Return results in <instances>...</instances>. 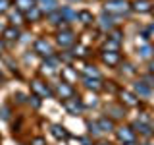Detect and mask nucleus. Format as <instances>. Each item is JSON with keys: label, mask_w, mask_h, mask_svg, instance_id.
<instances>
[{"label": "nucleus", "mask_w": 154, "mask_h": 145, "mask_svg": "<svg viewBox=\"0 0 154 145\" xmlns=\"http://www.w3.org/2000/svg\"><path fill=\"white\" fill-rule=\"evenodd\" d=\"M102 60L106 62V64H110V66H116L119 62V52H116V50H106L102 52Z\"/></svg>", "instance_id": "obj_13"}, {"label": "nucleus", "mask_w": 154, "mask_h": 145, "mask_svg": "<svg viewBox=\"0 0 154 145\" xmlns=\"http://www.w3.org/2000/svg\"><path fill=\"white\" fill-rule=\"evenodd\" d=\"M31 89L35 91L37 97H52V89L45 83V81H41V79L31 81Z\"/></svg>", "instance_id": "obj_3"}, {"label": "nucleus", "mask_w": 154, "mask_h": 145, "mask_svg": "<svg viewBox=\"0 0 154 145\" xmlns=\"http://www.w3.org/2000/svg\"><path fill=\"white\" fill-rule=\"evenodd\" d=\"M56 95L58 97H62V99H71L73 97V87H71L67 81H60V83L56 85Z\"/></svg>", "instance_id": "obj_6"}, {"label": "nucleus", "mask_w": 154, "mask_h": 145, "mask_svg": "<svg viewBox=\"0 0 154 145\" xmlns=\"http://www.w3.org/2000/svg\"><path fill=\"white\" fill-rule=\"evenodd\" d=\"M62 74H64L66 77H69V79H71V77H77V74H73V72L67 70V68H66V70H62Z\"/></svg>", "instance_id": "obj_33"}, {"label": "nucleus", "mask_w": 154, "mask_h": 145, "mask_svg": "<svg viewBox=\"0 0 154 145\" xmlns=\"http://www.w3.org/2000/svg\"><path fill=\"white\" fill-rule=\"evenodd\" d=\"M154 4L150 2V0H135L133 2V10H137V12H141V14H146V12H150Z\"/></svg>", "instance_id": "obj_11"}, {"label": "nucleus", "mask_w": 154, "mask_h": 145, "mask_svg": "<svg viewBox=\"0 0 154 145\" xmlns=\"http://www.w3.org/2000/svg\"><path fill=\"white\" fill-rule=\"evenodd\" d=\"M83 72H85V77H96V79H100V72L94 66H85Z\"/></svg>", "instance_id": "obj_22"}, {"label": "nucleus", "mask_w": 154, "mask_h": 145, "mask_svg": "<svg viewBox=\"0 0 154 145\" xmlns=\"http://www.w3.org/2000/svg\"><path fill=\"white\" fill-rule=\"evenodd\" d=\"M81 143H83V145H91V141H89L87 137H83V139H81Z\"/></svg>", "instance_id": "obj_36"}, {"label": "nucleus", "mask_w": 154, "mask_h": 145, "mask_svg": "<svg viewBox=\"0 0 154 145\" xmlns=\"http://www.w3.org/2000/svg\"><path fill=\"white\" fill-rule=\"evenodd\" d=\"M106 112H112V118H122V116H123V108H119V106H114V105H110L108 108H106Z\"/></svg>", "instance_id": "obj_23"}, {"label": "nucleus", "mask_w": 154, "mask_h": 145, "mask_svg": "<svg viewBox=\"0 0 154 145\" xmlns=\"http://www.w3.org/2000/svg\"><path fill=\"white\" fill-rule=\"evenodd\" d=\"M150 72H152V74H154V60L150 62Z\"/></svg>", "instance_id": "obj_37"}, {"label": "nucleus", "mask_w": 154, "mask_h": 145, "mask_svg": "<svg viewBox=\"0 0 154 145\" xmlns=\"http://www.w3.org/2000/svg\"><path fill=\"white\" fill-rule=\"evenodd\" d=\"M29 103H33V106H35V108H38V106H41V101H38L37 95H33L31 99H29Z\"/></svg>", "instance_id": "obj_32"}, {"label": "nucleus", "mask_w": 154, "mask_h": 145, "mask_svg": "<svg viewBox=\"0 0 154 145\" xmlns=\"http://www.w3.org/2000/svg\"><path fill=\"white\" fill-rule=\"evenodd\" d=\"M25 16H27V19H29V21H37V19L41 18V10H38V8L35 6L33 10H29V12L25 14Z\"/></svg>", "instance_id": "obj_25"}, {"label": "nucleus", "mask_w": 154, "mask_h": 145, "mask_svg": "<svg viewBox=\"0 0 154 145\" xmlns=\"http://www.w3.org/2000/svg\"><path fill=\"white\" fill-rule=\"evenodd\" d=\"M83 81H85V87H87V89H93V91L102 89V81L96 79V77H83Z\"/></svg>", "instance_id": "obj_15"}, {"label": "nucleus", "mask_w": 154, "mask_h": 145, "mask_svg": "<svg viewBox=\"0 0 154 145\" xmlns=\"http://www.w3.org/2000/svg\"><path fill=\"white\" fill-rule=\"evenodd\" d=\"M98 23H100V27L104 29V31H112L114 25H116V21H114V18L110 16V14H100V18H98Z\"/></svg>", "instance_id": "obj_9"}, {"label": "nucleus", "mask_w": 154, "mask_h": 145, "mask_svg": "<svg viewBox=\"0 0 154 145\" xmlns=\"http://www.w3.org/2000/svg\"><path fill=\"white\" fill-rule=\"evenodd\" d=\"M96 145H108V143H96Z\"/></svg>", "instance_id": "obj_39"}, {"label": "nucleus", "mask_w": 154, "mask_h": 145, "mask_svg": "<svg viewBox=\"0 0 154 145\" xmlns=\"http://www.w3.org/2000/svg\"><path fill=\"white\" fill-rule=\"evenodd\" d=\"M16 6H17V10L19 12H29V10H33L37 6V2L35 0H16Z\"/></svg>", "instance_id": "obj_14"}, {"label": "nucleus", "mask_w": 154, "mask_h": 145, "mask_svg": "<svg viewBox=\"0 0 154 145\" xmlns=\"http://www.w3.org/2000/svg\"><path fill=\"white\" fill-rule=\"evenodd\" d=\"M16 97H17V101H19V103H23V101H25V97H23V95H21V93H17V95H16Z\"/></svg>", "instance_id": "obj_35"}, {"label": "nucleus", "mask_w": 154, "mask_h": 145, "mask_svg": "<svg viewBox=\"0 0 154 145\" xmlns=\"http://www.w3.org/2000/svg\"><path fill=\"white\" fill-rule=\"evenodd\" d=\"M133 89H135V93L141 95V97H150V93H152V87H148L144 81H137L133 85Z\"/></svg>", "instance_id": "obj_12"}, {"label": "nucleus", "mask_w": 154, "mask_h": 145, "mask_svg": "<svg viewBox=\"0 0 154 145\" xmlns=\"http://www.w3.org/2000/svg\"><path fill=\"white\" fill-rule=\"evenodd\" d=\"M2 48H4V43H2V39H0V52H2Z\"/></svg>", "instance_id": "obj_38"}, {"label": "nucleus", "mask_w": 154, "mask_h": 145, "mask_svg": "<svg viewBox=\"0 0 154 145\" xmlns=\"http://www.w3.org/2000/svg\"><path fill=\"white\" fill-rule=\"evenodd\" d=\"M37 2V8L45 14H52L58 10V0H35Z\"/></svg>", "instance_id": "obj_7"}, {"label": "nucleus", "mask_w": 154, "mask_h": 145, "mask_svg": "<svg viewBox=\"0 0 154 145\" xmlns=\"http://www.w3.org/2000/svg\"><path fill=\"white\" fill-rule=\"evenodd\" d=\"M77 19H81V23H85V25H91V23L94 21L93 14H91V12H87V10H83V12H79V14H77Z\"/></svg>", "instance_id": "obj_21"}, {"label": "nucleus", "mask_w": 154, "mask_h": 145, "mask_svg": "<svg viewBox=\"0 0 154 145\" xmlns=\"http://www.w3.org/2000/svg\"><path fill=\"white\" fill-rule=\"evenodd\" d=\"M104 8L106 14H127L131 10V4L127 0H106Z\"/></svg>", "instance_id": "obj_1"}, {"label": "nucleus", "mask_w": 154, "mask_h": 145, "mask_svg": "<svg viewBox=\"0 0 154 145\" xmlns=\"http://www.w3.org/2000/svg\"><path fill=\"white\" fill-rule=\"evenodd\" d=\"M60 16H62V21L69 23V21H75V19H77V12L71 6H64L60 10Z\"/></svg>", "instance_id": "obj_10"}, {"label": "nucleus", "mask_w": 154, "mask_h": 145, "mask_svg": "<svg viewBox=\"0 0 154 145\" xmlns=\"http://www.w3.org/2000/svg\"><path fill=\"white\" fill-rule=\"evenodd\" d=\"M133 132H139L141 135H150V126H146L144 122H135L133 124Z\"/></svg>", "instance_id": "obj_20"}, {"label": "nucleus", "mask_w": 154, "mask_h": 145, "mask_svg": "<svg viewBox=\"0 0 154 145\" xmlns=\"http://www.w3.org/2000/svg\"><path fill=\"white\" fill-rule=\"evenodd\" d=\"M56 41H58V45L62 48H67V47H71L75 43V35H73V31H69V29H64V31L58 33Z\"/></svg>", "instance_id": "obj_2"}, {"label": "nucleus", "mask_w": 154, "mask_h": 145, "mask_svg": "<svg viewBox=\"0 0 154 145\" xmlns=\"http://www.w3.org/2000/svg\"><path fill=\"white\" fill-rule=\"evenodd\" d=\"M118 139L123 143H135V132L133 128H125V126H122V128L118 130Z\"/></svg>", "instance_id": "obj_8"}, {"label": "nucleus", "mask_w": 154, "mask_h": 145, "mask_svg": "<svg viewBox=\"0 0 154 145\" xmlns=\"http://www.w3.org/2000/svg\"><path fill=\"white\" fill-rule=\"evenodd\" d=\"M150 12H152V14H154V6H152V10H150Z\"/></svg>", "instance_id": "obj_40"}, {"label": "nucleus", "mask_w": 154, "mask_h": 145, "mask_svg": "<svg viewBox=\"0 0 154 145\" xmlns=\"http://www.w3.org/2000/svg\"><path fill=\"white\" fill-rule=\"evenodd\" d=\"M52 134H54V137H58V139H67V137H69L67 130L64 128V126H60V124L52 126Z\"/></svg>", "instance_id": "obj_17"}, {"label": "nucleus", "mask_w": 154, "mask_h": 145, "mask_svg": "<svg viewBox=\"0 0 154 145\" xmlns=\"http://www.w3.org/2000/svg\"><path fill=\"white\" fill-rule=\"evenodd\" d=\"M2 37L8 39V41H17V39H19L17 27H6V29H4V33H2Z\"/></svg>", "instance_id": "obj_19"}, {"label": "nucleus", "mask_w": 154, "mask_h": 145, "mask_svg": "<svg viewBox=\"0 0 154 145\" xmlns=\"http://www.w3.org/2000/svg\"><path fill=\"white\" fill-rule=\"evenodd\" d=\"M31 145H46V141H45L42 137H35V139L31 141Z\"/></svg>", "instance_id": "obj_34"}, {"label": "nucleus", "mask_w": 154, "mask_h": 145, "mask_svg": "<svg viewBox=\"0 0 154 145\" xmlns=\"http://www.w3.org/2000/svg\"><path fill=\"white\" fill-rule=\"evenodd\" d=\"M87 128H89V132L93 134V135H98L100 134V128H98V124H96V122H89V124H87Z\"/></svg>", "instance_id": "obj_27"}, {"label": "nucleus", "mask_w": 154, "mask_h": 145, "mask_svg": "<svg viewBox=\"0 0 154 145\" xmlns=\"http://www.w3.org/2000/svg\"><path fill=\"white\" fill-rule=\"evenodd\" d=\"M35 52L41 56H52V47L46 39H37L35 41Z\"/></svg>", "instance_id": "obj_5"}, {"label": "nucleus", "mask_w": 154, "mask_h": 145, "mask_svg": "<svg viewBox=\"0 0 154 145\" xmlns=\"http://www.w3.org/2000/svg\"><path fill=\"white\" fill-rule=\"evenodd\" d=\"M21 19H23L21 12H16V14H12V16H10V21H12L14 25H17V23H21Z\"/></svg>", "instance_id": "obj_28"}, {"label": "nucleus", "mask_w": 154, "mask_h": 145, "mask_svg": "<svg viewBox=\"0 0 154 145\" xmlns=\"http://www.w3.org/2000/svg\"><path fill=\"white\" fill-rule=\"evenodd\" d=\"M96 124H98L100 132H112V130H114V120L112 118H106V116H104V118H100Z\"/></svg>", "instance_id": "obj_16"}, {"label": "nucleus", "mask_w": 154, "mask_h": 145, "mask_svg": "<svg viewBox=\"0 0 154 145\" xmlns=\"http://www.w3.org/2000/svg\"><path fill=\"white\" fill-rule=\"evenodd\" d=\"M8 8H10V0H0V14L8 12Z\"/></svg>", "instance_id": "obj_30"}, {"label": "nucleus", "mask_w": 154, "mask_h": 145, "mask_svg": "<svg viewBox=\"0 0 154 145\" xmlns=\"http://www.w3.org/2000/svg\"><path fill=\"white\" fill-rule=\"evenodd\" d=\"M64 108H66L69 114H79L81 110L85 108V105L81 103V99H75V97H71V99H66V101H64Z\"/></svg>", "instance_id": "obj_4"}, {"label": "nucleus", "mask_w": 154, "mask_h": 145, "mask_svg": "<svg viewBox=\"0 0 154 145\" xmlns=\"http://www.w3.org/2000/svg\"><path fill=\"white\" fill-rule=\"evenodd\" d=\"M152 52H154V48H152L150 45H143L141 48H139V54H141L143 58H150Z\"/></svg>", "instance_id": "obj_24"}, {"label": "nucleus", "mask_w": 154, "mask_h": 145, "mask_svg": "<svg viewBox=\"0 0 154 145\" xmlns=\"http://www.w3.org/2000/svg\"><path fill=\"white\" fill-rule=\"evenodd\" d=\"M122 33H119V31H114L112 33V35H110V39H112V41H116V43H122Z\"/></svg>", "instance_id": "obj_31"}, {"label": "nucleus", "mask_w": 154, "mask_h": 145, "mask_svg": "<svg viewBox=\"0 0 154 145\" xmlns=\"http://www.w3.org/2000/svg\"><path fill=\"white\" fill-rule=\"evenodd\" d=\"M0 118H2V120H8L10 118V106L8 105H2V106H0Z\"/></svg>", "instance_id": "obj_26"}, {"label": "nucleus", "mask_w": 154, "mask_h": 145, "mask_svg": "<svg viewBox=\"0 0 154 145\" xmlns=\"http://www.w3.org/2000/svg\"><path fill=\"white\" fill-rule=\"evenodd\" d=\"M106 48H112V50H116V52H118V48H119V43H116V41H112V39H108V41H106Z\"/></svg>", "instance_id": "obj_29"}, {"label": "nucleus", "mask_w": 154, "mask_h": 145, "mask_svg": "<svg viewBox=\"0 0 154 145\" xmlns=\"http://www.w3.org/2000/svg\"><path fill=\"white\" fill-rule=\"evenodd\" d=\"M122 101H123L127 106H137V105H139L137 97H135L133 93H129V91H122Z\"/></svg>", "instance_id": "obj_18"}]
</instances>
